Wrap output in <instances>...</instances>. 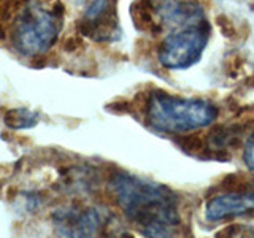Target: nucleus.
I'll return each instance as SVG.
<instances>
[{"instance_id": "nucleus-10", "label": "nucleus", "mask_w": 254, "mask_h": 238, "mask_svg": "<svg viewBox=\"0 0 254 238\" xmlns=\"http://www.w3.org/2000/svg\"><path fill=\"white\" fill-rule=\"evenodd\" d=\"M177 145L185 151L188 154H195V156H200L203 151H206L208 148V143H206V138L203 137L202 133H188V135H178L177 138Z\"/></svg>"}, {"instance_id": "nucleus-15", "label": "nucleus", "mask_w": 254, "mask_h": 238, "mask_svg": "<svg viewBox=\"0 0 254 238\" xmlns=\"http://www.w3.org/2000/svg\"><path fill=\"white\" fill-rule=\"evenodd\" d=\"M3 37H5V30L2 27V24H0V38H3Z\"/></svg>"}, {"instance_id": "nucleus-14", "label": "nucleus", "mask_w": 254, "mask_h": 238, "mask_svg": "<svg viewBox=\"0 0 254 238\" xmlns=\"http://www.w3.org/2000/svg\"><path fill=\"white\" fill-rule=\"evenodd\" d=\"M81 46H83V42H81V37L79 35H71L65 40V42H64V50L68 51V53H73Z\"/></svg>"}, {"instance_id": "nucleus-11", "label": "nucleus", "mask_w": 254, "mask_h": 238, "mask_svg": "<svg viewBox=\"0 0 254 238\" xmlns=\"http://www.w3.org/2000/svg\"><path fill=\"white\" fill-rule=\"evenodd\" d=\"M216 26L221 30V34L226 38H237L238 37V29L235 22L226 14H218L216 16Z\"/></svg>"}, {"instance_id": "nucleus-12", "label": "nucleus", "mask_w": 254, "mask_h": 238, "mask_svg": "<svg viewBox=\"0 0 254 238\" xmlns=\"http://www.w3.org/2000/svg\"><path fill=\"white\" fill-rule=\"evenodd\" d=\"M243 65H245V58L238 54H232L224 62V71L227 76H237L238 71L243 68Z\"/></svg>"}, {"instance_id": "nucleus-5", "label": "nucleus", "mask_w": 254, "mask_h": 238, "mask_svg": "<svg viewBox=\"0 0 254 238\" xmlns=\"http://www.w3.org/2000/svg\"><path fill=\"white\" fill-rule=\"evenodd\" d=\"M78 32L95 42H111L118 38L116 0H92L78 22Z\"/></svg>"}, {"instance_id": "nucleus-9", "label": "nucleus", "mask_w": 254, "mask_h": 238, "mask_svg": "<svg viewBox=\"0 0 254 238\" xmlns=\"http://www.w3.org/2000/svg\"><path fill=\"white\" fill-rule=\"evenodd\" d=\"M40 121V115L29 108H10L3 113V122L6 127L14 130L30 129Z\"/></svg>"}, {"instance_id": "nucleus-6", "label": "nucleus", "mask_w": 254, "mask_h": 238, "mask_svg": "<svg viewBox=\"0 0 254 238\" xmlns=\"http://www.w3.org/2000/svg\"><path fill=\"white\" fill-rule=\"evenodd\" d=\"M54 229L64 237H91L103 226L99 210L81 208V206H65L53 213Z\"/></svg>"}, {"instance_id": "nucleus-8", "label": "nucleus", "mask_w": 254, "mask_h": 238, "mask_svg": "<svg viewBox=\"0 0 254 238\" xmlns=\"http://www.w3.org/2000/svg\"><path fill=\"white\" fill-rule=\"evenodd\" d=\"M130 18L133 21V26L140 32H146L151 35L162 34L164 24L156 19V6L154 0H133L129 8Z\"/></svg>"}, {"instance_id": "nucleus-3", "label": "nucleus", "mask_w": 254, "mask_h": 238, "mask_svg": "<svg viewBox=\"0 0 254 238\" xmlns=\"http://www.w3.org/2000/svg\"><path fill=\"white\" fill-rule=\"evenodd\" d=\"M64 6L56 3L53 10L29 5L13 24L11 43L19 54L38 58L56 43L62 30Z\"/></svg>"}, {"instance_id": "nucleus-7", "label": "nucleus", "mask_w": 254, "mask_h": 238, "mask_svg": "<svg viewBox=\"0 0 254 238\" xmlns=\"http://www.w3.org/2000/svg\"><path fill=\"white\" fill-rule=\"evenodd\" d=\"M254 213V192H227L213 197L205 206L208 221H224Z\"/></svg>"}, {"instance_id": "nucleus-1", "label": "nucleus", "mask_w": 254, "mask_h": 238, "mask_svg": "<svg viewBox=\"0 0 254 238\" xmlns=\"http://www.w3.org/2000/svg\"><path fill=\"white\" fill-rule=\"evenodd\" d=\"M110 187L126 218L146 237H170L180 226L178 198L169 187L157 182L115 173Z\"/></svg>"}, {"instance_id": "nucleus-2", "label": "nucleus", "mask_w": 254, "mask_h": 238, "mask_svg": "<svg viewBox=\"0 0 254 238\" xmlns=\"http://www.w3.org/2000/svg\"><path fill=\"white\" fill-rule=\"evenodd\" d=\"M145 111L151 129L164 133L194 132L218 118V108L208 100L181 99L162 91L149 95Z\"/></svg>"}, {"instance_id": "nucleus-4", "label": "nucleus", "mask_w": 254, "mask_h": 238, "mask_svg": "<svg viewBox=\"0 0 254 238\" xmlns=\"http://www.w3.org/2000/svg\"><path fill=\"white\" fill-rule=\"evenodd\" d=\"M208 24L185 27L167 35L157 51V59L167 70H185L200 60L208 43Z\"/></svg>"}, {"instance_id": "nucleus-13", "label": "nucleus", "mask_w": 254, "mask_h": 238, "mask_svg": "<svg viewBox=\"0 0 254 238\" xmlns=\"http://www.w3.org/2000/svg\"><path fill=\"white\" fill-rule=\"evenodd\" d=\"M243 161H245L246 167H248L251 172H254V133L245 143Z\"/></svg>"}]
</instances>
